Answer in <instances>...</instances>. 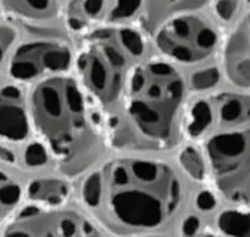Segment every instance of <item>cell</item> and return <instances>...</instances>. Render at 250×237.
<instances>
[{
    "mask_svg": "<svg viewBox=\"0 0 250 237\" xmlns=\"http://www.w3.org/2000/svg\"><path fill=\"white\" fill-rule=\"evenodd\" d=\"M77 198L78 208L111 237L180 232L197 200L172 164L129 151L90 168Z\"/></svg>",
    "mask_w": 250,
    "mask_h": 237,
    "instance_id": "1",
    "label": "cell"
},
{
    "mask_svg": "<svg viewBox=\"0 0 250 237\" xmlns=\"http://www.w3.org/2000/svg\"><path fill=\"white\" fill-rule=\"evenodd\" d=\"M187 107V82L177 66L163 58L144 59L105 117L107 141L129 153L170 151L185 136Z\"/></svg>",
    "mask_w": 250,
    "mask_h": 237,
    "instance_id": "2",
    "label": "cell"
},
{
    "mask_svg": "<svg viewBox=\"0 0 250 237\" xmlns=\"http://www.w3.org/2000/svg\"><path fill=\"white\" fill-rule=\"evenodd\" d=\"M36 139L63 177L87 172L107 141L105 117L71 73L32 85L27 92Z\"/></svg>",
    "mask_w": 250,
    "mask_h": 237,
    "instance_id": "3",
    "label": "cell"
},
{
    "mask_svg": "<svg viewBox=\"0 0 250 237\" xmlns=\"http://www.w3.org/2000/svg\"><path fill=\"white\" fill-rule=\"evenodd\" d=\"M146 50V34L137 27L97 26L81 34L73 54V76L103 112H111Z\"/></svg>",
    "mask_w": 250,
    "mask_h": 237,
    "instance_id": "4",
    "label": "cell"
},
{
    "mask_svg": "<svg viewBox=\"0 0 250 237\" xmlns=\"http://www.w3.org/2000/svg\"><path fill=\"white\" fill-rule=\"evenodd\" d=\"M215 197L250 205V124L211 132L199 147Z\"/></svg>",
    "mask_w": 250,
    "mask_h": 237,
    "instance_id": "5",
    "label": "cell"
},
{
    "mask_svg": "<svg viewBox=\"0 0 250 237\" xmlns=\"http://www.w3.org/2000/svg\"><path fill=\"white\" fill-rule=\"evenodd\" d=\"M151 41L160 58L176 66L208 63L220 50L221 32L214 20L199 10L176 12L159 22Z\"/></svg>",
    "mask_w": 250,
    "mask_h": 237,
    "instance_id": "6",
    "label": "cell"
},
{
    "mask_svg": "<svg viewBox=\"0 0 250 237\" xmlns=\"http://www.w3.org/2000/svg\"><path fill=\"white\" fill-rule=\"evenodd\" d=\"M75 48L59 37H37L16 43L7 64V80L34 85L53 76L70 73Z\"/></svg>",
    "mask_w": 250,
    "mask_h": 237,
    "instance_id": "7",
    "label": "cell"
},
{
    "mask_svg": "<svg viewBox=\"0 0 250 237\" xmlns=\"http://www.w3.org/2000/svg\"><path fill=\"white\" fill-rule=\"evenodd\" d=\"M32 132L27 92L19 83L2 81L0 85V144L12 149L27 143L31 148L44 149L29 143Z\"/></svg>",
    "mask_w": 250,
    "mask_h": 237,
    "instance_id": "8",
    "label": "cell"
},
{
    "mask_svg": "<svg viewBox=\"0 0 250 237\" xmlns=\"http://www.w3.org/2000/svg\"><path fill=\"white\" fill-rule=\"evenodd\" d=\"M220 51L225 77L241 89H250V9L222 39Z\"/></svg>",
    "mask_w": 250,
    "mask_h": 237,
    "instance_id": "9",
    "label": "cell"
},
{
    "mask_svg": "<svg viewBox=\"0 0 250 237\" xmlns=\"http://www.w3.org/2000/svg\"><path fill=\"white\" fill-rule=\"evenodd\" d=\"M24 202L46 208L67 207L71 197L68 178L45 177L31 180L23 188Z\"/></svg>",
    "mask_w": 250,
    "mask_h": 237,
    "instance_id": "10",
    "label": "cell"
},
{
    "mask_svg": "<svg viewBox=\"0 0 250 237\" xmlns=\"http://www.w3.org/2000/svg\"><path fill=\"white\" fill-rule=\"evenodd\" d=\"M0 10L7 17L26 23H45L59 17V0H0Z\"/></svg>",
    "mask_w": 250,
    "mask_h": 237,
    "instance_id": "11",
    "label": "cell"
},
{
    "mask_svg": "<svg viewBox=\"0 0 250 237\" xmlns=\"http://www.w3.org/2000/svg\"><path fill=\"white\" fill-rule=\"evenodd\" d=\"M203 220L225 237H250V205H227L217 210L211 222Z\"/></svg>",
    "mask_w": 250,
    "mask_h": 237,
    "instance_id": "12",
    "label": "cell"
},
{
    "mask_svg": "<svg viewBox=\"0 0 250 237\" xmlns=\"http://www.w3.org/2000/svg\"><path fill=\"white\" fill-rule=\"evenodd\" d=\"M19 39L20 34L16 26L0 17V85L4 80V76H6L10 55Z\"/></svg>",
    "mask_w": 250,
    "mask_h": 237,
    "instance_id": "13",
    "label": "cell"
},
{
    "mask_svg": "<svg viewBox=\"0 0 250 237\" xmlns=\"http://www.w3.org/2000/svg\"><path fill=\"white\" fill-rule=\"evenodd\" d=\"M81 237H111L106 232L103 231L92 219H89V222L85 226L84 231L81 235Z\"/></svg>",
    "mask_w": 250,
    "mask_h": 237,
    "instance_id": "14",
    "label": "cell"
}]
</instances>
